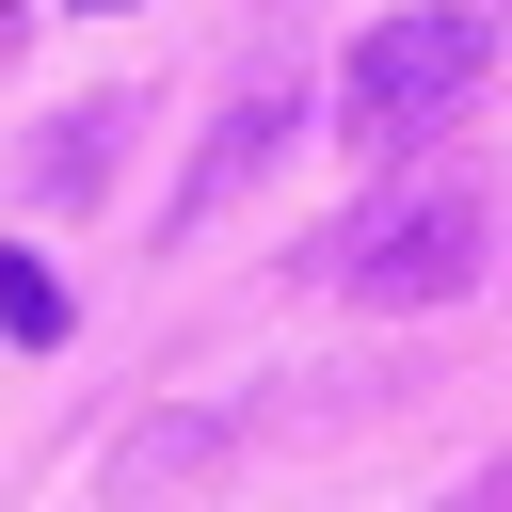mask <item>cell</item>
Wrapping results in <instances>:
<instances>
[{
    "instance_id": "cell-3",
    "label": "cell",
    "mask_w": 512,
    "mask_h": 512,
    "mask_svg": "<svg viewBox=\"0 0 512 512\" xmlns=\"http://www.w3.org/2000/svg\"><path fill=\"white\" fill-rule=\"evenodd\" d=\"M272 144H288V96H240V112H224V144H208V176L176 192V224H208V208H224V192H240Z\"/></svg>"
},
{
    "instance_id": "cell-5",
    "label": "cell",
    "mask_w": 512,
    "mask_h": 512,
    "mask_svg": "<svg viewBox=\"0 0 512 512\" xmlns=\"http://www.w3.org/2000/svg\"><path fill=\"white\" fill-rule=\"evenodd\" d=\"M112 16H128V0H112Z\"/></svg>"
},
{
    "instance_id": "cell-4",
    "label": "cell",
    "mask_w": 512,
    "mask_h": 512,
    "mask_svg": "<svg viewBox=\"0 0 512 512\" xmlns=\"http://www.w3.org/2000/svg\"><path fill=\"white\" fill-rule=\"evenodd\" d=\"M0 336H16V352H48V336H64V272H48V256H16V240H0Z\"/></svg>"
},
{
    "instance_id": "cell-2",
    "label": "cell",
    "mask_w": 512,
    "mask_h": 512,
    "mask_svg": "<svg viewBox=\"0 0 512 512\" xmlns=\"http://www.w3.org/2000/svg\"><path fill=\"white\" fill-rule=\"evenodd\" d=\"M480 240H496V208L464 176H416V192H368L352 224H320V288L336 304H464Z\"/></svg>"
},
{
    "instance_id": "cell-1",
    "label": "cell",
    "mask_w": 512,
    "mask_h": 512,
    "mask_svg": "<svg viewBox=\"0 0 512 512\" xmlns=\"http://www.w3.org/2000/svg\"><path fill=\"white\" fill-rule=\"evenodd\" d=\"M480 80H496V0H400L384 32H352L336 112H352V144H368V160H400V144H432Z\"/></svg>"
}]
</instances>
